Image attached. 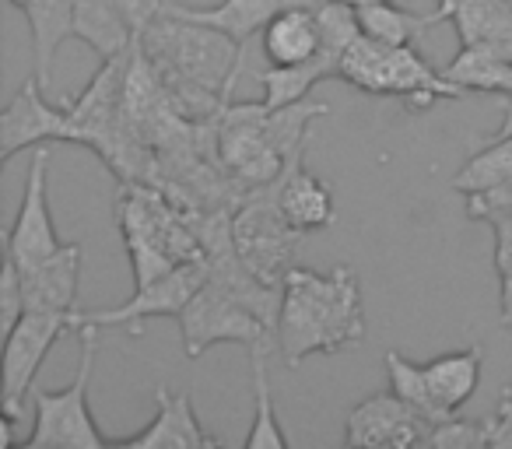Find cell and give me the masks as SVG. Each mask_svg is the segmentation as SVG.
Returning <instances> with one entry per match:
<instances>
[{
	"instance_id": "obj_1",
	"label": "cell",
	"mask_w": 512,
	"mask_h": 449,
	"mask_svg": "<svg viewBox=\"0 0 512 449\" xmlns=\"http://www.w3.org/2000/svg\"><path fill=\"white\" fill-rule=\"evenodd\" d=\"M137 43L148 53L169 106L183 120L211 123L225 109L228 88L242 64V43L172 11H162Z\"/></svg>"
},
{
	"instance_id": "obj_2",
	"label": "cell",
	"mask_w": 512,
	"mask_h": 449,
	"mask_svg": "<svg viewBox=\"0 0 512 449\" xmlns=\"http://www.w3.org/2000/svg\"><path fill=\"white\" fill-rule=\"evenodd\" d=\"M365 337L362 285L348 264L320 274L292 267L281 285L278 348L288 369L309 355H341Z\"/></svg>"
},
{
	"instance_id": "obj_3",
	"label": "cell",
	"mask_w": 512,
	"mask_h": 449,
	"mask_svg": "<svg viewBox=\"0 0 512 449\" xmlns=\"http://www.w3.org/2000/svg\"><path fill=\"white\" fill-rule=\"evenodd\" d=\"M116 218H120L137 285H148L151 278L172 271L183 260L207 257L190 218H183L165 193L151 190V183H123Z\"/></svg>"
},
{
	"instance_id": "obj_4",
	"label": "cell",
	"mask_w": 512,
	"mask_h": 449,
	"mask_svg": "<svg viewBox=\"0 0 512 449\" xmlns=\"http://www.w3.org/2000/svg\"><path fill=\"white\" fill-rule=\"evenodd\" d=\"M337 78H344L365 95H393L411 113H425L435 102L463 95V88L453 85L442 71H435L414 46H386L369 36H358L344 50Z\"/></svg>"
},
{
	"instance_id": "obj_5",
	"label": "cell",
	"mask_w": 512,
	"mask_h": 449,
	"mask_svg": "<svg viewBox=\"0 0 512 449\" xmlns=\"http://www.w3.org/2000/svg\"><path fill=\"white\" fill-rule=\"evenodd\" d=\"M81 344V362L74 379L64 390H36L32 404H36V425L32 435L22 442L25 449H50V446H67V449H106L113 446V439L99 432L88 407V386H92L95 372V355H99V327L85 323L74 330Z\"/></svg>"
},
{
	"instance_id": "obj_6",
	"label": "cell",
	"mask_w": 512,
	"mask_h": 449,
	"mask_svg": "<svg viewBox=\"0 0 512 449\" xmlns=\"http://www.w3.org/2000/svg\"><path fill=\"white\" fill-rule=\"evenodd\" d=\"M267 113V102H225V109L211 120L214 162L232 179L235 190H267L288 169V158L271 141Z\"/></svg>"
},
{
	"instance_id": "obj_7",
	"label": "cell",
	"mask_w": 512,
	"mask_h": 449,
	"mask_svg": "<svg viewBox=\"0 0 512 449\" xmlns=\"http://www.w3.org/2000/svg\"><path fill=\"white\" fill-rule=\"evenodd\" d=\"M302 236L292 221L281 214L278 200L267 190L249 193L232 214V239L239 250L242 264L267 285H285L288 271H292L295 250H299Z\"/></svg>"
},
{
	"instance_id": "obj_8",
	"label": "cell",
	"mask_w": 512,
	"mask_h": 449,
	"mask_svg": "<svg viewBox=\"0 0 512 449\" xmlns=\"http://www.w3.org/2000/svg\"><path fill=\"white\" fill-rule=\"evenodd\" d=\"M176 320H179V330H183L186 358H200L207 348H214V344H221V341L242 344V348H249V351L274 348V344H278V334H274L253 309H246L239 299L221 292L214 281H204V288L186 302Z\"/></svg>"
},
{
	"instance_id": "obj_9",
	"label": "cell",
	"mask_w": 512,
	"mask_h": 449,
	"mask_svg": "<svg viewBox=\"0 0 512 449\" xmlns=\"http://www.w3.org/2000/svg\"><path fill=\"white\" fill-rule=\"evenodd\" d=\"M207 278H211L207 257L183 260V264H176L172 271L151 278L148 285H137V292L130 295L123 306H116V309H74L71 330L92 323V327H127L130 334H141L144 320L183 313V306L200 292V288H204Z\"/></svg>"
},
{
	"instance_id": "obj_10",
	"label": "cell",
	"mask_w": 512,
	"mask_h": 449,
	"mask_svg": "<svg viewBox=\"0 0 512 449\" xmlns=\"http://www.w3.org/2000/svg\"><path fill=\"white\" fill-rule=\"evenodd\" d=\"M134 50V46H130ZM130 53L102 60L92 85L67 106L71 116V144H88L106 162L123 127V95H127Z\"/></svg>"
},
{
	"instance_id": "obj_11",
	"label": "cell",
	"mask_w": 512,
	"mask_h": 449,
	"mask_svg": "<svg viewBox=\"0 0 512 449\" xmlns=\"http://www.w3.org/2000/svg\"><path fill=\"white\" fill-rule=\"evenodd\" d=\"M71 330V313H50V309H29L18 320V327L4 337V414L18 418L29 397L36 372L43 365L46 351L60 341V334Z\"/></svg>"
},
{
	"instance_id": "obj_12",
	"label": "cell",
	"mask_w": 512,
	"mask_h": 449,
	"mask_svg": "<svg viewBox=\"0 0 512 449\" xmlns=\"http://www.w3.org/2000/svg\"><path fill=\"white\" fill-rule=\"evenodd\" d=\"M60 246L64 243H60L50 214V151L39 148L32 155L29 176H25V197L22 207H18L15 225H11L8 239H4V253L15 257V264L25 271V267L53 257Z\"/></svg>"
},
{
	"instance_id": "obj_13",
	"label": "cell",
	"mask_w": 512,
	"mask_h": 449,
	"mask_svg": "<svg viewBox=\"0 0 512 449\" xmlns=\"http://www.w3.org/2000/svg\"><path fill=\"white\" fill-rule=\"evenodd\" d=\"M432 421L421 418L407 400L397 393H372L355 411L348 414L344 425V446H390V449H411L425 446Z\"/></svg>"
},
{
	"instance_id": "obj_14",
	"label": "cell",
	"mask_w": 512,
	"mask_h": 449,
	"mask_svg": "<svg viewBox=\"0 0 512 449\" xmlns=\"http://www.w3.org/2000/svg\"><path fill=\"white\" fill-rule=\"evenodd\" d=\"M43 81L29 78L15 99L0 113V162H11L18 151L36 148L43 141H71L67 106H53L43 95Z\"/></svg>"
},
{
	"instance_id": "obj_15",
	"label": "cell",
	"mask_w": 512,
	"mask_h": 449,
	"mask_svg": "<svg viewBox=\"0 0 512 449\" xmlns=\"http://www.w3.org/2000/svg\"><path fill=\"white\" fill-rule=\"evenodd\" d=\"M158 411L155 418L148 421V428L134 435H123V439H113V446L123 449H214L218 439L207 435L197 421V411H193V400L186 390H165L158 386L155 390Z\"/></svg>"
},
{
	"instance_id": "obj_16",
	"label": "cell",
	"mask_w": 512,
	"mask_h": 449,
	"mask_svg": "<svg viewBox=\"0 0 512 449\" xmlns=\"http://www.w3.org/2000/svg\"><path fill=\"white\" fill-rule=\"evenodd\" d=\"M274 200H278L281 214L292 221L299 232H320L334 221V193L323 179H316L313 172L302 165V155H295L288 162V169L278 176V183L267 186Z\"/></svg>"
},
{
	"instance_id": "obj_17",
	"label": "cell",
	"mask_w": 512,
	"mask_h": 449,
	"mask_svg": "<svg viewBox=\"0 0 512 449\" xmlns=\"http://www.w3.org/2000/svg\"><path fill=\"white\" fill-rule=\"evenodd\" d=\"M81 260L85 250L78 243L60 246L53 257L39 260L32 267H18L22 271L25 288V306L29 309H50V313H74V299H78V281H81Z\"/></svg>"
},
{
	"instance_id": "obj_18",
	"label": "cell",
	"mask_w": 512,
	"mask_h": 449,
	"mask_svg": "<svg viewBox=\"0 0 512 449\" xmlns=\"http://www.w3.org/2000/svg\"><path fill=\"white\" fill-rule=\"evenodd\" d=\"M435 8L460 46H491L512 57V0H435Z\"/></svg>"
},
{
	"instance_id": "obj_19",
	"label": "cell",
	"mask_w": 512,
	"mask_h": 449,
	"mask_svg": "<svg viewBox=\"0 0 512 449\" xmlns=\"http://www.w3.org/2000/svg\"><path fill=\"white\" fill-rule=\"evenodd\" d=\"M281 8H285V0H221L214 8H193V4H172V0L165 4V11H172V15L211 25V29L225 32V36H232L242 46L256 32H264Z\"/></svg>"
},
{
	"instance_id": "obj_20",
	"label": "cell",
	"mask_w": 512,
	"mask_h": 449,
	"mask_svg": "<svg viewBox=\"0 0 512 449\" xmlns=\"http://www.w3.org/2000/svg\"><path fill=\"white\" fill-rule=\"evenodd\" d=\"M32 29V50H36V78L53 85V57L74 36V0H11Z\"/></svg>"
},
{
	"instance_id": "obj_21",
	"label": "cell",
	"mask_w": 512,
	"mask_h": 449,
	"mask_svg": "<svg viewBox=\"0 0 512 449\" xmlns=\"http://www.w3.org/2000/svg\"><path fill=\"white\" fill-rule=\"evenodd\" d=\"M74 39H81L102 60H109L130 53L137 32L130 29L120 0H74Z\"/></svg>"
},
{
	"instance_id": "obj_22",
	"label": "cell",
	"mask_w": 512,
	"mask_h": 449,
	"mask_svg": "<svg viewBox=\"0 0 512 449\" xmlns=\"http://www.w3.org/2000/svg\"><path fill=\"white\" fill-rule=\"evenodd\" d=\"M260 36H264V53L274 67L302 64V60L316 57L323 50L320 15H313V11H299V8L278 11Z\"/></svg>"
},
{
	"instance_id": "obj_23",
	"label": "cell",
	"mask_w": 512,
	"mask_h": 449,
	"mask_svg": "<svg viewBox=\"0 0 512 449\" xmlns=\"http://www.w3.org/2000/svg\"><path fill=\"white\" fill-rule=\"evenodd\" d=\"M481 362H484L481 348L446 351V355L425 362L428 390H432L435 404H439L446 414H456L477 393V383H481Z\"/></svg>"
},
{
	"instance_id": "obj_24",
	"label": "cell",
	"mask_w": 512,
	"mask_h": 449,
	"mask_svg": "<svg viewBox=\"0 0 512 449\" xmlns=\"http://www.w3.org/2000/svg\"><path fill=\"white\" fill-rule=\"evenodd\" d=\"M442 74L463 92L512 95V57L491 46H460V53L442 67Z\"/></svg>"
},
{
	"instance_id": "obj_25",
	"label": "cell",
	"mask_w": 512,
	"mask_h": 449,
	"mask_svg": "<svg viewBox=\"0 0 512 449\" xmlns=\"http://www.w3.org/2000/svg\"><path fill=\"white\" fill-rule=\"evenodd\" d=\"M358 25H362V36L376 39L386 46H411L418 36H425L432 25H446L439 15V8L432 15H414L404 11L397 0H383V4H369V8H358Z\"/></svg>"
},
{
	"instance_id": "obj_26",
	"label": "cell",
	"mask_w": 512,
	"mask_h": 449,
	"mask_svg": "<svg viewBox=\"0 0 512 449\" xmlns=\"http://www.w3.org/2000/svg\"><path fill=\"white\" fill-rule=\"evenodd\" d=\"M512 179V137H488V148H481L474 158L463 162V169L453 176V190L470 193L495 190Z\"/></svg>"
},
{
	"instance_id": "obj_27",
	"label": "cell",
	"mask_w": 512,
	"mask_h": 449,
	"mask_svg": "<svg viewBox=\"0 0 512 449\" xmlns=\"http://www.w3.org/2000/svg\"><path fill=\"white\" fill-rule=\"evenodd\" d=\"M267 351H271V348L249 351V362H253L256 411H253V425H249V435H246V449H288V435L281 432L278 411H274V400H271V379H267Z\"/></svg>"
},
{
	"instance_id": "obj_28",
	"label": "cell",
	"mask_w": 512,
	"mask_h": 449,
	"mask_svg": "<svg viewBox=\"0 0 512 449\" xmlns=\"http://www.w3.org/2000/svg\"><path fill=\"white\" fill-rule=\"evenodd\" d=\"M383 362H386V376H390V390L397 393L400 400H407L421 418H428L432 425L453 418V414H446L435 404L432 390H428V379H425V365L411 362V358H404L400 351H386Z\"/></svg>"
},
{
	"instance_id": "obj_29",
	"label": "cell",
	"mask_w": 512,
	"mask_h": 449,
	"mask_svg": "<svg viewBox=\"0 0 512 449\" xmlns=\"http://www.w3.org/2000/svg\"><path fill=\"white\" fill-rule=\"evenodd\" d=\"M425 446L432 449H481L488 446V425L474 418H446L439 421V425H432V432H428V442Z\"/></svg>"
},
{
	"instance_id": "obj_30",
	"label": "cell",
	"mask_w": 512,
	"mask_h": 449,
	"mask_svg": "<svg viewBox=\"0 0 512 449\" xmlns=\"http://www.w3.org/2000/svg\"><path fill=\"white\" fill-rule=\"evenodd\" d=\"M25 313H29V306H25L22 271H18L15 257L4 253V271H0V334L8 337Z\"/></svg>"
},
{
	"instance_id": "obj_31",
	"label": "cell",
	"mask_w": 512,
	"mask_h": 449,
	"mask_svg": "<svg viewBox=\"0 0 512 449\" xmlns=\"http://www.w3.org/2000/svg\"><path fill=\"white\" fill-rule=\"evenodd\" d=\"M484 425H488V446L512 449V390L498 400L495 414H488V418H484Z\"/></svg>"
},
{
	"instance_id": "obj_32",
	"label": "cell",
	"mask_w": 512,
	"mask_h": 449,
	"mask_svg": "<svg viewBox=\"0 0 512 449\" xmlns=\"http://www.w3.org/2000/svg\"><path fill=\"white\" fill-rule=\"evenodd\" d=\"M495 225V267L498 274H512V214L491 221Z\"/></svg>"
},
{
	"instance_id": "obj_33",
	"label": "cell",
	"mask_w": 512,
	"mask_h": 449,
	"mask_svg": "<svg viewBox=\"0 0 512 449\" xmlns=\"http://www.w3.org/2000/svg\"><path fill=\"white\" fill-rule=\"evenodd\" d=\"M330 0H285V8H299V11H313V15H320L323 8H327ZM281 8V11H285Z\"/></svg>"
},
{
	"instance_id": "obj_34",
	"label": "cell",
	"mask_w": 512,
	"mask_h": 449,
	"mask_svg": "<svg viewBox=\"0 0 512 449\" xmlns=\"http://www.w3.org/2000/svg\"><path fill=\"white\" fill-rule=\"evenodd\" d=\"M491 137H512V95H509V106H505V120H502V127H498Z\"/></svg>"
},
{
	"instance_id": "obj_35",
	"label": "cell",
	"mask_w": 512,
	"mask_h": 449,
	"mask_svg": "<svg viewBox=\"0 0 512 449\" xmlns=\"http://www.w3.org/2000/svg\"><path fill=\"white\" fill-rule=\"evenodd\" d=\"M344 4H351V8H369V4H383V0H344Z\"/></svg>"
}]
</instances>
